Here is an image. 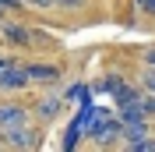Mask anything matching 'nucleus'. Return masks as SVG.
Instances as JSON below:
<instances>
[{"label": "nucleus", "instance_id": "nucleus-2", "mask_svg": "<svg viewBox=\"0 0 155 152\" xmlns=\"http://www.w3.org/2000/svg\"><path fill=\"white\" fill-rule=\"evenodd\" d=\"M4 138H7V145H14V149H35V131H25V127H4Z\"/></svg>", "mask_w": 155, "mask_h": 152}, {"label": "nucleus", "instance_id": "nucleus-6", "mask_svg": "<svg viewBox=\"0 0 155 152\" xmlns=\"http://www.w3.org/2000/svg\"><path fill=\"white\" fill-rule=\"evenodd\" d=\"M78 138H81V124H71V127H67V138H64V149H74V145H78Z\"/></svg>", "mask_w": 155, "mask_h": 152}, {"label": "nucleus", "instance_id": "nucleus-3", "mask_svg": "<svg viewBox=\"0 0 155 152\" xmlns=\"http://www.w3.org/2000/svg\"><path fill=\"white\" fill-rule=\"evenodd\" d=\"M18 124H25V110L14 103L0 106V127H18Z\"/></svg>", "mask_w": 155, "mask_h": 152}, {"label": "nucleus", "instance_id": "nucleus-7", "mask_svg": "<svg viewBox=\"0 0 155 152\" xmlns=\"http://www.w3.org/2000/svg\"><path fill=\"white\" fill-rule=\"evenodd\" d=\"M116 103H120V106L137 103V92H134V88H124V85H120V88H116Z\"/></svg>", "mask_w": 155, "mask_h": 152}, {"label": "nucleus", "instance_id": "nucleus-15", "mask_svg": "<svg viewBox=\"0 0 155 152\" xmlns=\"http://www.w3.org/2000/svg\"><path fill=\"white\" fill-rule=\"evenodd\" d=\"M4 11H7V7H0V18H4Z\"/></svg>", "mask_w": 155, "mask_h": 152}, {"label": "nucleus", "instance_id": "nucleus-14", "mask_svg": "<svg viewBox=\"0 0 155 152\" xmlns=\"http://www.w3.org/2000/svg\"><path fill=\"white\" fill-rule=\"evenodd\" d=\"M145 60H148V64H152V67H155V50H152V53H148V57H145Z\"/></svg>", "mask_w": 155, "mask_h": 152}, {"label": "nucleus", "instance_id": "nucleus-13", "mask_svg": "<svg viewBox=\"0 0 155 152\" xmlns=\"http://www.w3.org/2000/svg\"><path fill=\"white\" fill-rule=\"evenodd\" d=\"M148 88H152V92H155V74H148Z\"/></svg>", "mask_w": 155, "mask_h": 152}, {"label": "nucleus", "instance_id": "nucleus-8", "mask_svg": "<svg viewBox=\"0 0 155 152\" xmlns=\"http://www.w3.org/2000/svg\"><path fill=\"white\" fill-rule=\"evenodd\" d=\"M57 110H60V99H42V106H39V113L46 117V120H49V117H57Z\"/></svg>", "mask_w": 155, "mask_h": 152}, {"label": "nucleus", "instance_id": "nucleus-11", "mask_svg": "<svg viewBox=\"0 0 155 152\" xmlns=\"http://www.w3.org/2000/svg\"><path fill=\"white\" fill-rule=\"evenodd\" d=\"M57 4H64V7H78L81 0H57Z\"/></svg>", "mask_w": 155, "mask_h": 152}, {"label": "nucleus", "instance_id": "nucleus-10", "mask_svg": "<svg viewBox=\"0 0 155 152\" xmlns=\"http://www.w3.org/2000/svg\"><path fill=\"white\" fill-rule=\"evenodd\" d=\"M141 7H145L148 14H155V0H141Z\"/></svg>", "mask_w": 155, "mask_h": 152}, {"label": "nucleus", "instance_id": "nucleus-12", "mask_svg": "<svg viewBox=\"0 0 155 152\" xmlns=\"http://www.w3.org/2000/svg\"><path fill=\"white\" fill-rule=\"evenodd\" d=\"M0 7H18V0H0Z\"/></svg>", "mask_w": 155, "mask_h": 152}, {"label": "nucleus", "instance_id": "nucleus-5", "mask_svg": "<svg viewBox=\"0 0 155 152\" xmlns=\"http://www.w3.org/2000/svg\"><path fill=\"white\" fill-rule=\"evenodd\" d=\"M4 36L11 39V43H28V29H21V25H4Z\"/></svg>", "mask_w": 155, "mask_h": 152}, {"label": "nucleus", "instance_id": "nucleus-1", "mask_svg": "<svg viewBox=\"0 0 155 152\" xmlns=\"http://www.w3.org/2000/svg\"><path fill=\"white\" fill-rule=\"evenodd\" d=\"M25 85H28V67H18V64L0 67V88H25Z\"/></svg>", "mask_w": 155, "mask_h": 152}, {"label": "nucleus", "instance_id": "nucleus-9", "mask_svg": "<svg viewBox=\"0 0 155 152\" xmlns=\"http://www.w3.org/2000/svg\"><path fill=\"white\" fill-rule=\"evenodd\" d=\"M141 110H145V117L155 113V99H145V103H141Z\"/></svg>", "mask_w": 155, "mask_h": 152}, {"label": "nucleus", "instance_id": "nucleus-16", "mask_svg": "<svg viewBox=\"0 0 155 152\" xmlns=\"http://www.w3.org/2000/svg\"><path fill=\"white\" fill-rule=\"evenodd\" d=\"M4 64H7V60H0V67H4Z\"/></svg>", "mask_w": 155, "mask_h": 152}, {"label": "nucleus", "instance_id": "nucleus-4", "mask_svg": "<svg viewBox=\"0 0 155 152\" xmlns=\"http://www.w3.org/2000/svg\"><path fill=\"white\" fill-rule=\"evenodd\" d=\"M57 74H60V71H57V67H49V64H32V67H28V78H35V81H53Z\"/></svg>", "mask_w": 155, "mask_h": 152}]
</instances>
